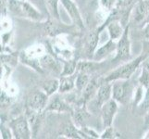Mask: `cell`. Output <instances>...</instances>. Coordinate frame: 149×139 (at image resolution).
Wrapping results in <instances>:
<instances>
[{
  "mask_svg": "<svg viewBox=\"0 0 149 139\" xmlns=\"http://www.w3.org/2000/svg\"><path fill=\"white\" fill-rule=\"evenodd\" d=\"M146 16H147V4L146 0H142L138 2L134 9H133V19L136 22H146Z\"/></svg>",
  "mask_w": 149,
  "mask_h": 139,
  "instance_id": "obj_11",
  "label": "cell"
},
{
  "mask_svg": "<svg viewBox=\"0 0 149 139\" xmlns=\"http://www.w3.org/2000/svg\"><path fill=\"white\" fill-rule=\"evenodd\" d=\"M106 131L102 133V136H100V138H114L115 136V132L113 130V128L110 126V127H107V128H105Z\"/></svg>",
  "mask_w": 149,
  "mask_h": 139,
  "instance_id": "obj_28",
  "label": "cell"
},
{
  "mask_svg": "<svg viewBox=\"0 0 149 139\" xmlns=\"http://www.w3.org/2000/svg\"><path fill=\"white\" fill-rule=\"evenodd\" d=\"M32 2L33 3H36L39 8H45V9H47V5H45V0H31Z\"/></svg>",
  "mask_w": 149,
  "mask_h": 139,
  "instance_id": "obj_30",
  "label": "cell"
},
{
  "mask_svg": "<svg viewBox=\"0 0 149 139\" xmlns=\"http://www.w3.org/2000/svg\"><path fill=\"white\" fill-rule=\"evenodd\" d=\"M147 54H142L135 59H133L128 63H125L119 68H117L107 75L105 80L109 82H114L116 80H127L130 79L131 76L135 73V71L139 68L141 63L146 59Z\"/></svg>",
  "mask_w": 149,
  "mask_h": 139,
  "instance_id": "obj_1",
  "label": "cell"
},
{
  "mask_svg": "<svg viewBox=\"0 0 149 139\" xmlns=\"http://www.w3.org/2000/svg\"><path fill=\"white\" fill-rule=\"evenodd\" d=\"M113 18H109L107 22V30H109V34L110 39L112 40H116V39H120L121 37V35L124 33V30H123L122 26L120 24L118 18H116L118 15L117 12H114L112 14Z\"/></svg>",
  "mask_w": 149,
  "mask_h": 139,
  "instance_id": "obj_8",
  "label": "cell"
},
{
  "mask_svg": "<svg viewBox=\"0 0 149 139\" xmlns=\"http://www.w3.org/2000/svg\"><path fill=\"white\" fill-rule=\"evenodd\" d=\"M8 8L10 12L22 16V2L18 0H8Z\"/></svg>",
  "mask_w": 149,
  "mask_h": 139,
  "instance_id": "obj_23",
  "label": "cell"
},
{
  "mask_svg": "<svg viewBox=\"0 0 149 139\" xmlns=\"http://www.w3.org/2000/svg\"><path fill=\"white\" fill-rule=\"evenodd\" d=\"M143 35L146 39H149V22H147L145 28H143Z\"/></svg>",
  "mask_w": 149,
  "mask_h": 139,
  "instance_id": "obj_31",
  "label": "cell"
},
{
  "mask_svg": "<svg viewBox=\"0 0 149 139\" xmlns=\"http://www.w3.org/2000/svg\"><path fill=\"white\" fill-rule=\"evenodd\" d=\"M95 90H96V83L94 80L89 81L88 85H86L84 90L83 91V97L85 100H88L94 95Z\"/></svg>",
  "mask_w": 149,
  "mask_h": 139,
  "instance_id": "obj_24",
  "label": "cell"
},
{
  "mask_svg": "<svg viewBox=\"0 0 149 139\" xmlns=\"http://www.w3.org/2000/svg\"><path fill=\"white\" fill-rule=\"evenodd\" d=\"M47 97L48 96L45 92H34L30 96L27 102V109L41 112L47 106Z\"/></svg>",
  "mask_w": 149,
  "mask_h": 139,
  "instance_id": "obj_6",
  "label": "cell"
},
{
  "mask_svg": "<svg viewBox=\"0 0 149 139\" xmlns=\"http://www.w3.org/2000/svg\"><path fill=\"white\" fill-rule=\"evenodd\" d=\"M118 110V104L117 101L113 98H110L109 101H107L105 104L102 105L101 108V116H102V122L103 126L105 128L110 127L114 117Z\"/></svg>",
  "mask_w": 149,
  "mask_h": 139,
  "instance_id": "obj_5",
  "label": "cell"
},
{
  "mask_svg": "<svg viewBox=\"0 0 149 139\" xmlns=\"http://www.w3.org/2000/svg\"><path fill=\"white\" fill-rule=\"evenodd\" d=\"M45 110L47 111H58V112H63V111H71V109L69 105L65 103L63 100H61L58 96H56L47 104Z\"/></svg>",
  "mask_w": 149,
  "mask_h": 139,
  "instance_id": "obj_13",
  "label": "cell"
},
{
  "mask_svg": "<svg viewBox=\"0 0 149 139\" xmlns=\"http://www.w3.org/2000/svg\"><path fill=\"white\" fill-rule=\"evenodd\" d=\"M146 124H149V110L147 111V114H146Z\"/></svg>",
  "mask_w": 149,
  "mask_h": 139,
  "instance_id": "obj_32",
  "label": "cell"
},
{
  "mask_svg": "<svg viewBox=\"0 0 149 139\" xmlns=\"http://www.w3.org/2000/svg\"><path fill=\"white\" fill-rule=\"evenodd\" d=\"M60 2L66 9L67 13L70 15L75 27H78L79 29H84V20L81 19V13L72 0H60Z\"/></svg>",
  "mask_w": 149,
  "mask_h": 139,
  "instance_id": "obj_7",
  "label": "cell"
},
{
  "mask_svg": "<svg viewBox=\"0 0 149 139\" xmlns=\"http://www.w3.org/2000/svg\"><path fill=\"white\" fill-rule=\"evenodd\" d=\"M112 96V85L109 81H104L97 88V104L102 106Z\"/></svg>",
  "mask_w": 149,
  "mask_h": 139,
  "instance_id": "obj_9",
  "label": "cell"
},
{
  "mask_svg": "<svg viewBox=\"0 0 149 139\" xmlns=\"http://www.w3.org/2000/svg\"><path fill=\"white\" fill-rule=\"evenodd\" d=\"M94 62V61H80L77 65V70L79 71V73H92L94 71H97L100 67V63Z\"/></svg>",
  "mask_w": 149,
  "mask_h": 139,
  "instance_id": "obj_16",
  "label": "cell"
},
{
  "mask_svg": "<svg viewBox=\"0 0 149 139\" xmlns=\"http://www.w3.org/2000/svg\"><path fill=\"white\" fill-rule=\"evenodd\" d=\"M39 64L42 66L43 68H47L48 70H56V68H58L56 60L50 55L44 56L43 58L40 59Z\"/></svg>",
  "mask_w": 149,
  "mask_h": 139,
  "instance_id": "obj_21",
  "label": "cell"
},
{
  "mask_svg": "<svg viewBox=\"0 0 149 139\" xmlns=\"http://www.w3.org/2000/svg\"><path fill=\"white\" fill-rule=\"evenodd\" d=\"M68 27H66L64 24H58L53 20H48V22L45 23V31L48 35H51V36H55L56 34H59L61 33H65L67 32Z\"/></svg>",
  "mask_w": 149,
  "mask_h": 139,
  "instance_id": "obj_15",
  "label": "cell"
},
{
  "mask_svg": "<svg viewBox=\"0 0 149 139\" xmlns=\"http://www.w3.org/2000/svg\"><path fill=\"white\" fill-rule=\"evenodd\" d=\"M117 54L115 61H126L131 58V43L129 38V25L125 28L124 33L117 44Z\"/></svg>",
  "mask_w": 149,
  "mask_h": 139,
  "instance_id": "obj_4",
  "label": "cell"
},
{
  "mask_svg": "<svg viewBox=\"0 0 149 139\" xmlns=\"http://www.w3.org/2000/svg\"><path fill=\"white\" fill-rule=\"evenodd\" d=\"M15 138L18 139H28L31 137V131L27 117L19 116L8 123Z\"/></svg>",
  "mask_w": 149,
  "mask_h": 139,
  "instance_id": "obj_3",
  "label": "cell"
},
{
  "mask_svg": "<svg viewBox=\"0 0 149 139\" xmlns=\"http://www.w3.org/2000/svg\"><path fill=\"white\" fill-rule=\"evenodd\" d=\"M77 65H78V63H77V60L75 59L67 61L63 67V71H62V73H61V76L73 75L77 69Z\"/></svg>",
  "mask_w": 149,
  "mask_h": 139,
  "instance_id": "obj_22",
  "label": "cell"
},
{
  "mask_svg": "<svg viewBox=\"0 0 149 139\" xmlns=\"http://www.w3.org/2000/svg\"><path fill=\"white\" fill-rule=\"evenodd\" d=\"M60 0H45L47 12L51 17L56 20H59V11H58V2Z\"/></svg>",
  "mask_w": 149,
  "mask_h": 139,
  "instance_id": "obj_19",
  "label": "cell"
},
{
  "mask_svg": "<svg viewBox=\"0 0 149 139\" xmlns=\"http://www.w3.org/2000/svg\"><path fill=\"white\" fill-rule=\"evenodd\" d=\"M132 85L129 79L116 80L112 85V98L121 104H126L132 95Z\"/></svg>",
  "mask_w": 149,
  "mask_h": 139,
  "instance_id": "obj_2",
  "label": "cell"
},
{
  "mask_svg": "<svg viewBox=\"0 0 149 139\" xmlns=\"http://www.w3.org/2000/svg\"><path fill=\"white\" fill-rule=\"evenodd\" d=\"M44 92L48 96H52L55 92H56L59 88V81L56 79H51L45 81L42 85Z\"/></svg>",
  "mask_w": 149,
  "mask_h": 139,
  "instance_id": "obj_18",
  "label": "cell"
},
{
  "mask_svg": "<svg viewBox=\"0 0 149 139\" xmlns=\"http://www.w3.org/2000/svg\"><path fill=\"white\" fill-rule=\"evenodd\" d=\"M99 30L92 32L86 38V43H85V49L87 54L91 55V57H94V54L95 52L97 44H98V39H99Z\"/></svg>",
  "mask_w": 149,
  "mask_h": 139,
  "instance_id": "obj_14",
  "label": "cell"
},
{
  "mask_svg": "<svg viewBox=\"0 0 149 139\" xmlns=\"http://www.w3.org/2000/svg\"><path fill=\"white\" fill-rule=\"evenodd\" d=\"M133 4L134 0H118V6L120 7L123 12H127L128 8H131Z\"/></svg>",
  "mask_w": 149,
  "mask_h": 139,
  "instance_id": "obj_27",
  "label": "cell"
},
{
  "mask_svg": "<svg viewBox=\"0 0 149 139\" xmlns=\"http://www.w3.org/2000/svg\"><path fill=\"white\" fill-rule=\"evenodd\" d=\"M22 16L29 18L35 22H41L43 15L29 2H22Z\"/></svg>",
  "mask_w": 149,
  "mask_h": 139,
  "instance_id": "obj_12",
  "label": "cell"
},
{
  "mask_svg": "<svg viewBox=\"0 0 149 139\" xmlns=\"http://www.w3.org/2000/svg\"><path fill=\"white\" fill-rule=\"evenodd\" d=\"M139 110L141 113L143 112H147L149 110V85L146 87V95L143 97V100L139 106Z\"/></svg>",
  "mask_w": 149,
  "mask_h": 139,
  "instance_id": "obj_26",
  "label": "cell"
},
{
  "mask_svg": "<svg viewBox=\"0 0 149 139\" xmlns=\"http://www.w3.org/2000/svg\"><path fill=\"white\" fill-rule=\"evenodd\" d=\"M117 50V44L114 42V40L110 39L107 44H105L103 46L99 47L94 54L93 59L95 61H99L107 58V56H109L113 51Z\"/></svg>",
  "mask_w": 149,
  "mask_h": 139,
  "instance_id": "obj_10",
  "label": "cell"
},
{
  "mask_svg": "<svg viewBox=\"0 0 149 139\" xmlns=\"http://www.w3.org/2000/svg\"><path fill=\"white\" fill-rule=\"evenodd\" d=\"M63 135H65L67 137H72V138H81V136L83 133H81L80 132H78L76 130V128L71 124V123H69L64 127V131H63Z\"/></svg>",
  "mask_w": 149,
  "mask_h": 139,
  "instance_id": "obj_25",
  "label": "cell"
},
{
  "mask_svg": "<svg viewBox=\"0 0 149 139\" xmlns=\"http://www.w3.org/2000/svg\"><path fill=\"white\" fill-rule=\"evenodd\" d=\"M89 76L87 73H80L78 74V76L76 77V81H75V86L78 91L83 92L84 90V88L86 87V85L89 83Z\"/></svg>",
  "mask_w": 149,
  "mask_h": 139,
  "instance_id": "obj_20",
  "label": "cell"
},
{
  "mask_svg": "<svg viewBox=\"0 0 149 139\" xmlns=\"http://www.w3.org/2000/svg\"><path fill=\"white\" fill-rule=\"evenodd\" d=\"M76 77H72V75L70 76H61V79L59 80V93H66L71 91L75 86L74 80Z\"/></svg>",
  "mask_w": 149,
  "mask_h": 139,
  "instance_id": "obj_17",
  "label": "cell"
},
{
  "mask_svg": "<svg viewBox=\"0 0 149 139\" xmlns=\"http://www.w3.org/2000/svg\"><path fill=\"white\" fill-rule=\"evenodd\" d=\"M10 128H6L4 125H1V133H2V137L3 138H12L11 132H10Z\"/></svg>",
  "mask_w": 149,
  "mask_h": 139,
  "instance_id": "obj_29",
  "label": "cell"
}]
</instances>
